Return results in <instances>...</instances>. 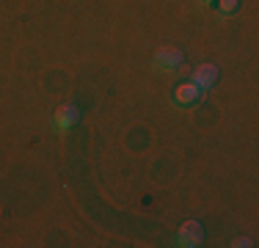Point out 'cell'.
Masks as SVG:
<instances>
[{
	"label": "cell",
	"instance_id": "6da1fadb",
	"mask_svg": "<svg viewBox=\"0 0 259 248\" xmlns=\"http://www.w3.org/2000/svg\"><path fill=\"white\" fill-rule=\"evenodd\" d=\"M152 64H155L160 72H177V69H180V64H182V50L174 47V45L157 47V53H155V58H152Z\"/></svg>",
	"mask_w": 259,
	"mask_h": 248
},
{
	"label": "cell",
	"instance_id": "7a4b0ae2",
	"mask_svg": "<svg viewBox=\"0 0 259 248\" xmlns=\"http://www.w3.org/2000/svg\"><path fill=\"white\" fill-rule=\"evenodd\" d=\"M204 240V229H201L199 221H185L180 229H177V243L182 248H193Z\"/></svg>",
	"mask_w": 259,
	"mask_h": 248
},
{
	"label": "cell",
	"instance_id": "3957f363",
	"mask_svg": "<svg viewBox=\"0 0 259 248\" xmlns=\"http://www.w3.org/2000/svg\"><path fill=\"white\" fill-rule=\"evenodd\" d=\"M215 80H218V66H212V64H201V66H196V69H193V83L199 86L201 91L212 89Z\"/></svg>",
	"mask_w": 259,
	"mask_h": 248
},
{
	"label": "cell",
	"instance_id": "277c9868",
	"mask_svg": "<svg viewBox=\"0 0 259 248\" xmlns=\"http://www.w3.org/2000/svg\"><path fill=\"white\" fill-rule=\"evenodd\" d=\"M53 121H55V127H58V130L72 127V124L77 121V108H75V105H61V108L55 110Z\"/></svg>",
	"mask_w": 259,
	"mask_h": 248
},
{
	"label": "cell",
	"instance_id": "5b68a950",
	"mask_svg": "<svg viewBox=\"0 0 259 248\" xmlns=\"http://www.w3.org/2000/svg\"><path fill=\"white\" fill-rule=\"evenodd\" d=\"M199 97H201V89L196 83H182L180 89H177V94H174V102L177 105H193Z\"/></svg>",
	"mask_w": 259,
	"mask_h": 248
},
{
	"label": "cell",
	"instance_id": "8992f818",
	"mask_svg": "<svg viewBox=\"0 0 259 248\" xmlns=\"http://www.w3.org/2000/svg\"><path fill=\"white\" fill-rule=\"evenodd\" d=\"M240 6V0H218V9L221 11H226V14H232L234 9Z\"/></svg>",
	"mask_w": 259,
	"mask_h": 248
},
{
	"label": "cell",
	"instance_id": "52a82bcc",
	"mask_svg": "<svg viewBox=\"0 0 259 248\" xmlns=\"http://www.w3.org/2000/svg\"><path fill=\"white\" fill-rule=\"evenodd\" d=\"M232 245H234V248H240V245H251V240H248V237H234V240H232Z\"/></svg>",
	"mask_w": 259,
	"mask_h": 248
},
{
	"label": "cell",
	"instance_id": "ba28073f",
	"mask_svg": "<svg viewBox=\"0 0 259 248\" xmlns=\"http://www.w3.org/2000/svg\"><path fill=\"white\" fill-rule=\"evenodd\" d=\"M199 3H201V6H212L215 0H199Z\"/></svg>",
	"mask_w": 259,
	"mask_h": 248
}]
</instances>
